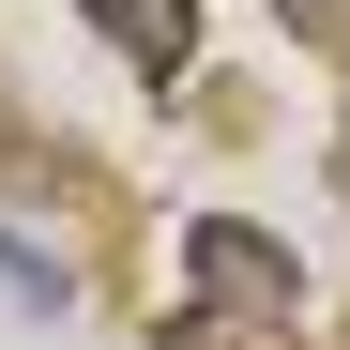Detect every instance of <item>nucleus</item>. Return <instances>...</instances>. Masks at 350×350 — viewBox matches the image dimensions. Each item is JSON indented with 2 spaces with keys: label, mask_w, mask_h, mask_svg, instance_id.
I'll return each instance as SVG.
<instances>
[{
  "label": "nucleus",
  "mask_w": 350,
  "mask_h": 350,
  "mask_svg": "<svg viewBox=\"0 0 350 350\" xmlns=\"http://www.w3.org/2000/svg\"><path fill=\"white\" fill-rule=\"evenodd\" d=\"M0 305H77V274H62V259H31L16 228H0Z\"/></svg>",
  "instance_id": "obj_3"
},
{
  "label": "nucleus",
  "mask_w": 350,
  "mask_h": 350,
  "mask_svg": "<svg viewBox=\"0 0 350 350\" xmlns=\"http://www.w3.org/2000/svg\"><path fill=\"white\" fill-rule=\"evenodd\" d=\"M183 259H198V289H213V320H305V274H289V244L274 228H244V213H198L183 228Z\"/></svg>",
  "instance_id": "obj_1"
},
{
  "label": "nucleus",
  "mask_w": 350,
  "mask_h": 350,
  "mask_svg": "<svg viewBox=\"0 0 350 350\" xmlns=\"http://www.w3.org/2000/svg\"><path fill=\"white\" fill-rule=\"evenodd\" d=\"M92 31L122 46L137 77H183V62H198V0H92Z\"/></svg>",
  "instance_id": "obj_2"
}]
</instances>
